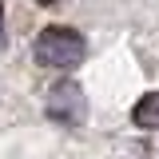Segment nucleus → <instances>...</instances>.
Listing matches in <instances>:
<instances>
[{
  "instance_id": "obj_3",
  "label": "nucleus",
  "mask_w": 159,
  "mask_h": 159,
  "mask_svg": "<svg viewBox=\"0 0 159 159\" xmlns=\"http://www.w3.org/2000/svg\"><path fill=\"white\" fill-rule=\"evenodd\" d=\"M131 123L143 127V131H159V92H147V96L131 107Z\"/></svg>"
},
{
  "instance_id": "obj_2",
  "label": "nucleus",
  "mask_w": 159,
  "mask_h": 159,
  "mask_svg": "<svg viewBox=\"0 0 159 159\" xmlns=\"http://www.w3.org/2000/svg\"><path fill=\"white\" fill-rule=\"evenodd\" d=\"M44 107H48V116L56 119V123H64V127H80V123L88 119V99H84V88H80L76 80H60L56 88L48 92Z\"/></svg>"
},
{
  "instance_id": "obj_1",
  "label": "nucleus",
  "mask_w": 159,
  "mask_h": 159,
  "mask_svg": "<svg viewBox=\"0 0 159 159\" xmlns=\"http://www.w3.org/2000/svg\"><path fill=\"white\" fill-rule=\"evenodd\" d=\"M32 56H36L40 68L68 72V68L84 64V56H88V40L80 36L76 28H68V24H48V28H40L36 44H32Z\"/></svg>"
},
{
  "instance_id": "obj_4",
  "label": "nucleus",
  "mask_w": 159,
  "mask_h": 159,
  "mask_svg": "<svg viewBox=\"0 0 159 159\" xmlns=\"http://www.w3.org/2000/svg\"><path fill=\"white\" fill-rule=\"evenodd\" d=\"M0 40H4V8H0Z\"/></svg>"
},
{
  "instance_id": "obj_5",
  "label": "nucleus",
  "mask_w": 159,
  "mask_h": 159,
  "mask_svg": "<svg viewBox=\"0 0 159 159\" xmlns=\"http://www.w3.org/2000/svg\"><path fill=\"white\" fill-rule=\"evenodd\" d=\"M40 4H60V0H40Z\"/></svg>"
}]
</instances>
